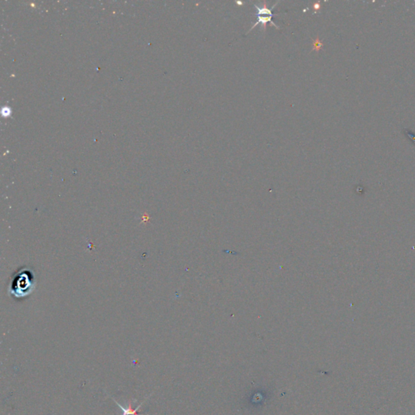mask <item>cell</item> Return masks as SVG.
Here are the masks:
<instances>
[{"mask_svg": "<svg viewBox=\"0 0 415 415\" xmlns=\"http://www.w3.org/2000/svg\"><path fill=\"white\" fill-rule=\"evenodd\" d=\"M36 278L33 268L24 267L13 275L9 283V293L16 299H25L33 292Z\"/></svg>", "mask_w": 415, "mask_h": 415, "instance_id": "1", "label": "cell"}, {"mask_svg": "<svg viewBox=\"0 0 415 415\" xmlns=\"http://www.w3.org/2000/svg\"><path fill=\"white\" fill-rule=\"evenodd\" d=\"M279 3V2H278L276 4H275L272 8L268 7L267 3H266L265 1L263 2L261 6L255 5V8H256V10H257V13H256V14H257L258 16V21H256V22L254 24L253 26L250 29V30L248 31V33H250V31H252L256 25H260V24L262 25V29H264V30L265 31L266 25H267V23L268 22L271 23L274 27H276V29H279V27L276 26V25H275L272 21V10L274 9V7H276Z\"/></svg>", "mask_w": 415, "mask_h": 415, "instance_id": "2", "label": "cell"}, {"mask_svg": "<svg viewBox=\"0 0 415 415\" xmlns=\"http://www.w3.org/2000/svg\"><path fill=\"white\" fill-rule=\"evenodd\" d=\"M115 403H116L117 405H119L121 410H122V412H123V415H138L137 414V410L139 409L140 407H141V405H140L139 406L137 407V408H135V409H131V404H130V405H128V407H127V408H125V407L122 406V405H121L120 404H119V403L117 402V401H115Z\"/></svg>", "mask_w": 415, "mask_h": 415, "instance_id": "3", "label": "cell"}, {"mask_svg": "<svg viewBox=\"0 0 415 415\" xmlns=\"http://www.w3.org/2000/svg\"><path fill=\"white\" fill-rule=\"evenodd\" d=\"M322 48H323V42H322V41L319 38V37H317L316 39H315V40L313 41L312 51L319 52V51L322 49Z\"/></svg>", "mask_w": 415, "mask_h": 415, "instance_id": "4", "label": "cell"}]
</instances>
